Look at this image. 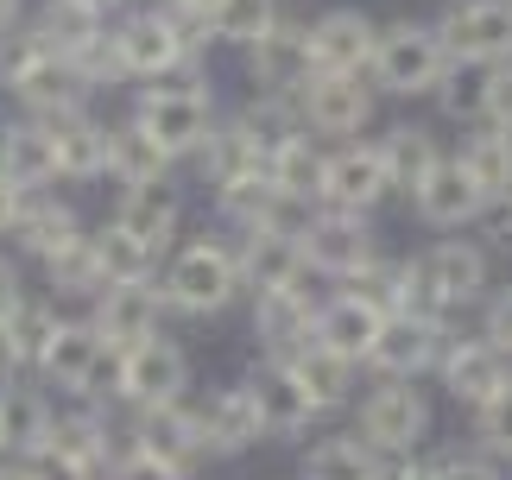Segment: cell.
Listing matches in <instances>:
<instances>
[{
    "label": "cell",
    "mask_w": 512,
    "mask_h": 480,
    "mask_svg": "<svg viewBox=\"0 0 512 480\" xmlns=\"http://www.w3.org/2000/svg\"><path fill=\"white\" fill-rule=\"evenodd\" d=\"M159 285H165L171 316H222V310H234V297L247 291L228 234H196L190 247H177L165 259Z\"/></svg>",
    "instance_id": "1"
},
{
    "label": "cell",
    "mask_w": 512,
    "mask_h": 480,
    "mask_svg": "<svg viewBox=\"0 0 512 480\" xmlns=\"http://www.w3.org/2000/svg\"><path fill=\"white\" fill-rule=\"evenodd\" d=\"M127 120L171 158V165H184V158H203V146L215 139V89L203 76L152 83V89H140V102H133Z\"/></svg>",
    "instance_id": "2"
},
{
    "label": "cell",
    "mask_w": 512,
    "mask_h": 480,
    "mask_svg": "<svg viewBox=\"0 0 512 480\" xmlns=\"http://www.w3.org/2000/svg\"><path fill=\"white\" fill-rule=\"evenodd\" d=\"M487 291H494V259H487V247H475L462 234H449L411 259V310H424V316L449 323L456 310L481 304Z\"/></svg>",
    "instance_id": "3"
},
{
    "label": "cell",
    "mask_w": 512,
    "mask_h": 480,
    "mask_svg": "<svg viewBox=\"0 0 512 480\" xmlns=\"http://www.w3.org/2000/svg\"><path fill=\"white\" fill-rule=\"evenodd\" d=\"M449 64H456V57H449L437 19H392V26H380V51H373L367 76H373L380 95L411 102V95H437Z\"/></svg>",
    "instance_id": "4"
},
{
    "label": "cell",
    "mask_w": 512,
    "mask_h": 480,
    "mask_svg": "<svg viewBox=\"0 0 512 480\" xmlns=\"http://www.w3.org/2000/svg\"><path fill=\"white\" fill-rule=\"evenodd\" d=\"M108 32H114V57H121L127 83H171V76H184L190 57H196V38L177 26L165 7L127 13V19H114Z\"/></svg>",
    "instance_id": "5"
},
{
    "label": "cell",
    "mask_w": 512,
    "mask_h": 480,
    "mask_svg": "<svg viewBox=\"0 0 512 480\" xmlns=\"http://www.w3.org/2000/svg\"><path fill=\"white\" fill-rule=\"evenodd\" d=\"M354 430L386 462H411L430 436V392H418V379H380L354 411Z\"/></svg>",
    "instance_id": "6"
},
{
    "label": "cell",
    "mask_w": 512,
    "mask_h": 480,
    "mask_svg": "<svg viewBox=\"0 0 512 480\" xmlns=\"http://www.w3.org/2000/svg\"><path fill=\"white\" fill-rule=\"evenodd\" d=\"M114 354L102 342V329L89 323V316H64L57 323V342L45 354V367H38V379H45L51 392H64V398H102V386H114Z\"/></svg>",
    "instance_id": "7"
},
{
    "label": "cell",
    "mask_w": 512,
    "mask_h": 480,
    "mask_svg": "<svg viewBox=\"0 0 512 480\" xmlns=\"http://www.w3.org/2000/svg\"><path fill=\"white\" fill-rule=\"evenodd\" d=\"M190 392V354L171 335H152V342L127 348L114 360V398L127 411H152V405H177Z\"/></svg>",
    "instance_id": "8"
},
{
    "label": "cell",
    "mask_w": 512,
    "mask_h": 480,
    "mask_svg": "<svg viewBox=\"0 0 512 480\" xmlns=\"http://www.w3.org/2000/svg\"><path fill=\"white\" fill-rule=\"evenodd\" d=\"M373 114H380L373 76H323L317 70L298 95V120H304V133H317V139H361L373 127Z\"/></svg>",
    "instance_id": "9"
},
{
    "label": "cell",
    "mask_w": 512,
    "mask_h": 480,
    "mask_svg": "<svg viewBox=\"0 0 512 480\" xmlns=\"http://www.w3.org/2000/svg\"><path fill=\"white\" fill-rule=\"evenodd\" d=\"M449 342H456V329H449L443 316L399 310V316H386L380 348H373L367 367L380 373V379H424V373H437V367H443Z\"/></svg>",
    "instance_id": "10"
},
{
    "label": "cell",
    "mask_w": 512,
    "mask_h": 480,
    "mask_svg": "<svg viewBox=\"0 0 512 480\" xmlns=\"http://www.w3.org/2000/svg\"><path fill=\"white\" fill-rule=\"evenodd\" d=\"M411 215H418V228H430V234H462V228H481L487 215H494V203H487V190L468 177L462 158L449 152L443 165L411 190Z\"/></svg>",
    "instance_id": "11"
},
{
    "label": "cell",
    "mask_w": 512,
    "mask_h": 480,
    "mask_svg": "<svg viewBox=\"0 0 512 480\" xmlns=\"http://www.w3.org/2000/svg\"><path fill=\"white\" fill-rule=\"evenodd\" d=\"M304 259L317 278H336V285H348L354 272H367L373 259H380V240H373L367 215H348V209H317L304 222Z\"/></svg>",
    "instance_id": "12"
},
{
    "label": "cell",
    "mask_w": 512,
    "mask_h": 480,
    "mask_svg": "<svg viewBox=\"0 0 512 480\" xmlns=\"http://www.w3.org/2000/svg\"><path fill=\"white\" fill-rule=\"evenodd\" d=\"M165 316H171V304H165V285H159V278L108 285V291L89 304V323L102 329V342H108L114 354L140 348V342H152V335H165Z\"/></svg>",
    "instance_id": "13"
},
{
    "label": "cell",
    "mask_w": 512,
    "mask_h": 480,
    "mask_svg": "<svg viewBox=\"0 0 512 480\" xmlns=\"http://www.w3.org/2000/svg\"><path fill=\"white\" fill-rule=\"evenodd\" d=\"M437 32L456 64H512V0H449Z\"/></svg>",
    "instance_id": "14"
},
{
    "label": "cell",
    "mask_w": 512,
    "mask_h": 480,
    "mask_svg": "<svg viewBox=\"0 0 512 480\" xmlns=\"http://www.w3.org/2000/svg\"><path fill=\"white\" fill-rule=\"evenodd\" d=\"M386 196H392V171L380 158V139H342L329 152V171H323V209L373 215Z\"/></svg>",
    "instance_id": "15"
},
{
    "label": "cell",
    "mask_w": 512,
    "mask_h": 480,
    "mask_svg": "<svg viewBox=\"0 0 512 480\" xmlns=\"http://www.w3.org/2000/svg\"><path fill=\"white\" fill-rule=\"evenodd\" d=\"M247 76L260 95H285V102H298L304 83L317 76V57H310V26H291V19H279L260 45H247Z\"/></svg>",
    "instance_id": "16"
},
{
    "label": "cell",
    "mask_w": 512,
    "mask_h": 480,
    "mask_svg": "<svg viewBox=\"0 0 512 480\" xmlns=\"http://www.w3.org/2000/svg\"><path fill=\"white\" fill-rule=\"evenodd\" d=\"M373 51H380V19L361 7H329L323 19H310V57L323 76H367Z\"/></svg>",
    "instance_id": "17"
},
{
    "label": "cell",
    "mask_w": 512,
    "mask_h": 480,
    "mask_svg": "<svg viewBox=\"0 0 512 480\" xmlns=\"http://www.w3.org/2000/svg\"><path fill=\"white\" fill-rule=\"evenodd\" d=\"M127 436H133V449L159 455V462H171V468H190V462H203V455H209L203 411H196L190 398H177V405H152V411H133Z\"/></svg>",
    "instance_id": "18"
},
{
    "label": "cell",
    "mask_w": 512,
    "mask_h": 480,
    "mask_svg": "<svg viewBox=\"0 0 512 480\" xmlns=\"http://www.w3.org/2000/svg\"><path fill=\"white\" fill-rule=\"evenodd\" d=\"M234 240V259H241V285L253 297L266 291H304L310 259H304V240L298 234H228Z\"/></svg>",
    "instance_id": "19"
},
{
    "label": "cell",
    "mask_w": 512,
    "mask_h": 480,
    "mask_svg": "<svg viewBox=\"0 0 512 480\" xmlns=\"http://www.w3.org/2000/svg\"><path fill=\"white\" fill-rule=\"evenodd\" d=\"M317 291H266L253 297V342L260 360H291L298 348L317 342Z\"/></svg>",
    "instance_id": "20"
},
{
    "label": "cell",
    "mask_w": 512,
    "mask_h": 480,
    "mask_svg": "<svg viewBox=\"0 0 512 480\" xmlns=\"http://www.w3.org/2000/svg\"><path fill=\"white\" fill-rule=\"evenodd\" d=\"M241 386L253 392V405H260V424H266V436H304L310 424H317V398L304 392V379L291 373V360H260Z\"/></svg>",
    "instance_id": "21"
},
{
    "label": "cell",
    "mask_w": 512,
    "mask_h": 480,
    "mask_svg": "<svg viewBox=\"0 0 512 480\" xmlns=\"http://www.w3.org/2000/svg\"><path fill=\"white\" fill-rule=\"evenodd\" d=\"M437 379H443V392L456 398V405H487L506 379H512V360L487 342V335H456L449 342V354H443V367H437Z\"/></svg>",
    "instance_id": "22"
},
{
    "label": "cell",
    "mask_w": 512,
    "mask_h": 480,
    "mask_svg": "<svg viewBox=\"0 0 512 480\" xmlns=\"http://www.w3.org/2000/svg\"><path fill=\"white\" fill-rule=\"evenodd\" d=\"M51 424H57V405L38 386L13 379V386L0 392V455H13V462H45Z\"/></svg>",
    "instance_id": "23"
},
{
    "label": "cell",
    "mask_w": 512,
    "mask_h": 480,
    "mask_svg": "<svg viewBox=\"0 0 512 480\" xmlns=\"http://www.w3.org/2000/svg\"><path fill=\"white\" fill-rule=\"evenodd\" d=\"M0 171H7L26 196L51 190L57 177H64V171H57V139H51L45 120H32V114L0 120Z\"/></svg>",
    "instance_id": "24"
},
{
    "label": "cell",
    "mask_w": 512,
    "mask_h": 480,
    "mask_svg": "<svg viewBox=\"0 0 512 480\" xmlns=\"http://www.w3.org/2000/svg\"><path fill=\"white\" fill-rule=\"evenodd\" d=\"M380 329H386V316L373 310L367 297H354V291H336V297H323V304H317V342L329 354L354 360V367H367V360H373Z\"/></svg>",
    "instance_id": "25"
},
{
    "label": "cell",
    "mask_w": 512,
    "mask_h": 480,
    "mask_svg": "<svg viewBox=\"0 0 512 480\" xmlns=\"http://www.w3.org/2000/svg\"><path fill=\"white\" fill-rule=\"evenodd\" d=\"M114 222H121L133 240H146V247L165 259V253L177 247V234H184V196L171 190V177H165V184L121 190V203H114Z\"/></svg>",
    "instance_id": "26"
},
{
    "label": "cell",
    "mask_w": 512,
    "mask_h": 480,
    "mask_svg": "<svg viewBox=\"0 0 512 480\" xmlns=\"http://www.w3.org/2000/svg\"><path fill=\"white\" fill-rule=\"evenodd\" d=\"M203 436H209V455H247V449H260V405H253V392L234 379V386H215L203 405Z\"/></svg>",
    "instance_id": "27"
},
{
    "label": "cell",
    "mask_w": 512,
    "mask_h": 480,
    "mask_svg": "<svg viewBox=\"0 0 512 480\" xmlns=\"http://www.w3.org/2000/svg\"><path fill=\"white\" fill-rule=\"evenodd\" d=\"M45 127L57 139V171H64L70 184L108 177V120H95L89 108H70V114H51Z\"/></svg>",
    "instance_id": "28"
},
{
    "label": "cell",
    "mask_w": 512,
    "mask_h": 480,
    "mask_svg": "<svg viewBox=\"0 0 512 480\" xmlns=\"http://www.w3.org/2000/svg\"><path fill=\"white\" fill-rule=\"evenodd\" d=\"M380 158H386V171H392V190L411 196L449 152H443L437 127H424V120H392V127L380 133Z\"/></svg>",
    "instance_id": "29"
},
{
    "label": "cell",
    "mask_w": 512,
    "mask_h": 480,
    "mask_svg": "<svg viewBox=\"0 0 512 480\" xmlns=\"http://www.w3.org/2000/svg\"><path fill=\"white\" fill-rule=\"evenodd\" d=\"M266 146L241 127V114L228 120V127H215V139L203 146V177H209V190L222 196V190H241L253 184V177H266Z\"/></svg>",
    "instance_id": "30"
},
{
    "label": "cell",
    "mask_w": 512,
    "mask_h": 480,
    "mask_svg": "<svg viewBox=\"0 0 512 480\" xmlns=\"http://www.w3.org/2000/svg\"><path fill=\"white\" fill-rule=\"evenodd\" d=\"M304 480H386V455L361 443V430L317 436L304 449Z\"/></svg>",
    "instance_id": "31"
},
{
    "label": "cell",
    "mask_w": 512,
    "mask_h": 480,
    "mask_svg": "<svg viewBox=\"0 0 512 480\" xmlns=\"http://www.w3.org/2000/svg\"><path fill=\"white\" fill-rule=\"evenodd\" d=\"M57 304L51 297H26L7 323H0V342H7V354H13V367L19 373H38L45 367V354H51V342H57Z\"/></svg>",
    "instance_id": "32"
},
{
    "label": "cell",
    "mask_w": 512,
    "mask_h": 480,
    "mask_svg": "<svg viewBox=\"0 0 512 480\" xmlns=\"http://www.w3.org/2000/svg\"><path fill=\"white\" fill-rule=\"evenodd\" d=\"M323 171H329V152H323L304 127L291 133L285 146L272 152V165H266L272 184H279L285 196H298V203H310V209H323Z\"/></svg>",
    "instance_id": "33"
},
{
    "label": "cell",
    "mask_w": 512,
    "mask_h": 480,
    "mask_svg": "<svg viewBox=\"0 0 512 480\" xmlns=\"http://www.w3.org/2000/svg\"><path fill=\"white\" fill-rule=\"evenodd\" d=\"M83 234V222H76V209L64 203V196H51V190H38V196H26V215H19V228H13V240L26 247L38 266L57 253V247H70V240Z\"/></svg>",
    "instance_id": "34"
},
{
    "label": "cell",
    "mask_w": 512,
    "mask_h": 480,
    "mask_svg": "<svg viewBox=\"0 0 512 480\" xmlns=\"http://www.w3.org/2000/svg\"><path fill=\"white\" fill-rule=\"evenodd\" d=\"M456 158L468 165V177L487 190V203L506 209V196H512V133L506 127H468Z\"/></svg>",
    "instance_id": "35"
},
{
    "label": "cell",
    "mask_w": 512,
    "mask_h": 480,
    "mask_svg": "<svg viewBox=\"0 0 512 480\" xmlns=\"http://www.w3.org/2000/svg\"><path fill=\"white\" fill-rule=\"evenodd\" d=\"M165 177H171V158L152 146V139L133 127V120L108 127V184L140 190V184H165Z\"/></svg>",
    "instance_id": "36"
},
{
    "label": "cell",
    "mask_w": 512,
    "mask_h": 480,
    "mask_svg": "<svg viewBox=\"0 0 512 480\" xmlns=\"http://www.w3.org/2000/svg\"><path fill=\"white\" fill-rule=\"evenodd\" d=\"M45 285L57 291V297H102L108 291V266H102V247H95V234L83 228L70 240V247H57L51 259H45Z\"/></svg>",
    "instance_id": "37"
},
{
    "label": "cell",
    "mask_w": 512,
    "mask_h": 480,
    "mask_svg": "<svg viewBox=\"0 0 512 480\" xmlns=\"http://www.w3.org/2000/svg\"><path fill=\"white\" fill-rule=\"evenodd\" d=\"M291 373L304 379V392L317 398V411L329 417V411H342V405H354V360H342V354H329L323 342H310V348H298L291 354Z\"/></svg>",
    "instance_id": "38"
},
{
    "label": "cell",
    "mask_w": 512,
    "mask_h": 480,
    "mask_svg": "<svg viewBox=\"0 0 512 480\" xmlns=\"http://www.w3.org/2000/svg\"><path fill=\"white\" fill-rule=\"evenodd\" d=\"M108 26L114 19H108V7H95V0H45V13H38V32H45L64 57L83 51L89 38H102Z\"/></svg>",
    "instance_id": "39"
},
{
    "label": "cell",
    "mask_w": 512,
    "mask_h": 480,
    "mask_svg": "<svg viewBox=\"0 0 512 480\" xmlns=\"http://www.w3.org/2000/svg\"><path fill=\"white\" fill-rule=\"evenodd\" d=\"M494 70L500 64H449V76L437 83V102L449 120H462V127H481L487 120V89H494Z\"/></svg>",
    "instance_id": "40"
},
{
    "label": "cell",
    "mask_w": 512,
    "mask_h": 480,
    "mask_svg": "<svg viewBox=\"0 0 512 480\" xmlns=\"http://www.w3.org/2000/svg\"><path fill=\"white\" fill-rule=\"evenodd\" d=\"M95 247H102V266H108V285H133V278H159V253L146 247V240H133L121 222H108L95 228Z\"/></svg>",
    "instance_id": "41"
},
{
    "label": "cell",
    "mask_w": 512,
    "mask_h": 480,
    "mask_svg": "<svg viewBox=\"0 0 512 480\" xmlns=\"http://www.w3.org/2000/svg\"><path fill=\"white\" fill-rule=\"evenodd\" d=\"M342 291H354V297H367L380 316H399V310H411V259H373L367 272H354Z\"/></svg>",
    "instance_id": "42"
},
{
    "label": "cell",
    "mask_w": 512,
    "mask_h": 480,
    "mask_svg": "<svg viewBox=\"0 0 512 480\" xmlns=\"http://www.w3.org/2000/svg\"><path fill=\"white\" fill-rule=\"evenodd\" d=\"M272 26H279V0H222V13H215V38L234 51L260 45Z\"/></svg>",
    "instance_id": "43"
},
{
    "label": "cell",
    "mask_w": 512,
    "mask_h": 480,
    "mask_svg": "<svg viewBox=\"0 0 512 480\" xmlns=\"http://www.w3.org/2000/svg\"><path fill=\"white\" fill-rule=\"evenodd\" d=\"M475 417V443H481V455H494V462H512V379L487 398V405H475L468 411Z\"/></svg>",
    "instance_id": "44"
},
{
    "label": "cell",
    "mask_w": 512,
    "mask_h": 480,
    "mask_svg": "<svg viewBox=\"0 0 512 480\" xmlns=\"http://www.w3.org/2000/svg\"><path fill=\"white\" fill-rule=\"evenodd\" d=\"M481 335L512 360V285H494L481 297Z\"/></svg>",
    "instance_id": "45"
},
{
    "label": "cell",
    "mask_w": 512,
    "mask_h": 480,
    "mask_svg": "<svg viewBox=\"0 0 512 480\" xmlns=\"http://www.w3.org/2000/svg\"><path fill=\"white\" fill-rule=\"evenodd\" d=\"M159 7H165L177 26L196 38V51H203L209 38H215V13H222V0H159Z\"/></svg>",
    "instance_id": "46"
},
{
    "label": "cell",
    "mask_w": 512,
    "mask_h": 480,
    "mask_svg": "<svg viewBox=\"0 0 512 480\" xmlns=\"http://www.w3.org/2000/svg\"><path fill=\"white\" fill-rule=\"evenodd\" d=\"M430 480H500V468H494V455H437Z\"/></svg>",
    "instance_id": "47"
},
{
    "label": "cell",
    "mask_w": 512,
    "mask_h": 480,
    "mask_svg": "<svg viewBox=\"0 0 512 480\" xmlns=\"http://www.w3.org/2000/svg\"><path fill=\"white\" fill-rule=\"evenodd\" d=\"M108 480H184V468H171V462H159V455H146V449H127Z\"/></svg>",
    "instance_id": "48"
},
{
    "label": "cell",
    "mask_w": 512,
    "mask_h": 480,
    "mask_svg": "<svg viewBox=\"0 0 512 480\" xmlns=\"http://www.w3.org/2000/svg\"><path fill=\"white\" fill-rule=\"evenodd\" d=\"M481 127H506L512 133V64L494 70V89H487V120Z\"/></svg>",
    "instance_id": "49"
},
{
    "label": "cell",
    "mask_w": 512,
    "mask_h": 480,
    "mask_svg": "<svg viewBox=\"0 0 512 480\" xmlns=\"http://www.w3.org/2000/svg\"><path fill=\"white\" fill-rule=\"evenodd\" d=\"M19 304H26V278H19V266H13L7 253H0V323H7Z\"/></svg>",
    "instance_id": "50"
},
{
    "label": "cell",
    "mask_w": 512,
    "mask_h": 480,
    "mask_svg": "<svg viewBox=\"0 0 512 480\" xmlns=\"http://www.w3.org/2000/svg\"><path fill=\"white\" fill-rule=\"evenodd\" d=\"M19 215H26V190H19L7 171H0V234H13Z\"/></svg>",
    "instance_id": "51"
},
{
    "label": "cell",
    "mask_w": 512,
    "mask_h": 480,
    "mask_svg": "<svg viewBox=\"0 0 512 480\" xmlns=\"http://www.w3.org/2000/svg\"><path fill=\"white\" fill-rule=\"evenodd\" d=\"M0 480H38L32 462H13V455H0Z\"/></svg>",
    "instance_id": "52"
},
{
    "label": "cell",
    "mask_w": 512,
    "mask_h": 480,
    "mask_svg": "<svg viewBox=\"0 0 512 480\" xmlns=\"http://www.w3.org/2000/svg\"><path fill=\"white\" fill-rule=\"evenodd\" d=\"M19 7H26V0H0V38L19 26Z\"/></svg>",
    "instance_id": "53"
},
{
    "label": "cell",
    "mask_w": 512,
    "mask_h": 480,
    "mask_svg": "<svg viewBox=\"0 0 512 480\" xmlns=\"http://www.w3.org/2000/svg\"><path fill=\"white\" fill-rule=\"evenodd\" d=\"M500 222H506V228H512V196H506V209H500Z\"/></svg>",
    "instance_id": "54"
},
{
    "label": "cell",
    "mask_w": 512,
    "mask_h": 480,
    "mask_svg": "<svg viewBox=\"0 0 512 480\" xmlns=\"http://www.w3.org/2000/svg\"><path fill=\"white\" fill-rule=\"evenodd\" d=\"M95 7H114V0H95Z\"/></svg>",
    "instance_id": "55"
}]
</instances>
